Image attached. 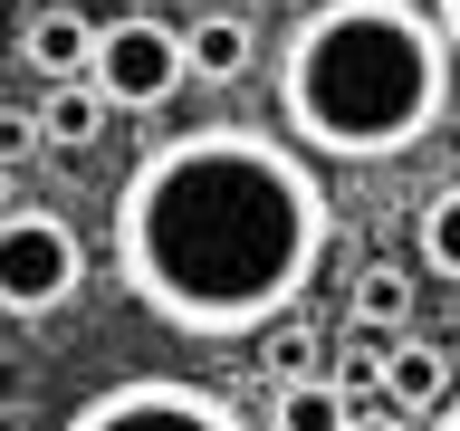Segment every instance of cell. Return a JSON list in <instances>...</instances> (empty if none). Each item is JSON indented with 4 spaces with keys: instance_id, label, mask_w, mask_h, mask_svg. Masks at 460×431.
Listing matches in <instances>:
<instances>
[{
    "instance_id": "cell-14",
    "label": "cell",
    "mask_w": 460,
    "mask_h": 431,
    "mask_svg": "<svg viewBox=\"0 0 460 431\" xmlns=\"http://www.w3.org/2000/svg\"><path fill=\"white\" fill-rule=\"evenodd\" d=\"M316 365H326V355H316V336L279 316V326H269V383H297V374H316Z\"/></svg>"
},
{
    "instance_id": "cell-12",
    "label": "cell",
    "mask_w": 460,
    "mask_h": 431,
    "mask_svg": "<svg viewBox=\"0 0 460 431\" xmlns=\"http://www.w3.org/2000/svg\"><path fill=\"white\" fill-rule=\"evenodd\" d=\"M345 307L365 316V326H394V316L412 307V268H394V259H374V268H355V287H345Z\"/></svg>"
},
{
    "instance_id": "cell-8",
    "label": "cell",
    "mask_w": 460,
    "mask_h": 431,
    "mask_svg": "<svg viewBox=\"0 0 460 431\" xmlns=\"http://www.w3.org/2000/svg\"><path fill=\"white\" fill-rule=\"evenodd\" d=\"M182 48H192V77H250V57H259V29L240 20V10H201L192 29H182Z\"/></svg>"
},
{
    "instance_id": "cell-19",
    "label": "cell",
    "mask_w": 460,
    "mask_h": 431,
    "mask_svg": "<svg viewBox=\"0 0 460 431\" xmlns=\"http://www.w3.org/2000/svg\"><path fill=\"white\" fill-rule=\"evenodd\" d=\"M0 211H10V163H0Z\"/></svg>"
},
{
    "instance_id": "cell-5",
    "label": "cell",
    "mask_w": 460,
    "mask_h": 431,
    "mask_svg": "<svg viewBox=\"0 0 460 431\" xmlns=\"http://www.w3.org/2000/svg\"><path fill=\"white\" fill-rule=\"evenodd\" d=\"M86 77L106 86L115 106L154 115V106H172V96H182L192 48H182V29H164L154 10H125V20H106V39H96V67H86Z\"/></svg>"
},
{
    "instance_id": "cell-11",
    "label": "cell",
    "mask_w": 460,
    "mask_h": 431,
    "mask_svg": "<svg viewBox=\"0 0 460 431\" xmlns=\"http://www.w3.org/2000/svg\"><path fill=\"white\" fill-rule=\"evenodd\" d=\"M422 268L460 287V182H441V192L422 201Z\"/></svg>"
},
{
    "instance_id": "cell-17",
    "label": "cell",
    "mask_w": 460,
    "mask_h": 431,
    "mask_svg": "<svg viewBox=\"0 0 460 431\" xmlns=\"http://www.w3.org/2000/svg\"><path fill=\"white\" fill-rule=\"evenodd\" d=\"M431 431H460V393H451V402H441V412H431Z\"/></svg>"
},
{
    "instance_id": "cell-10",
    "label": "cell",
    "mask_w": 460,
    "mask_h": 431,
    "mask_svg": "<svg viewBox=\"0 0 460 431\" xmlns=\"http://www.w3.org/2000/svg\"><path fill=\"white\" fill-rule=\"evenodd\" d=\"M384 402H402V412H441V402H451V355H441V345H394Z\"/></svg>"
},
{
    "instance_id": "cell-9",
    "label": "cell",
    "mask_w": 460,
    "mask_h": 431,
    "mask_svg": "<svg viewBox=\"0 0 460 431\" xmlns=\"http://www.w3.org/2000/svg\"><path fill=\"white\" fill-rule=\"evenodd\" d=\"M345 422H355V393L336 374H297L269 393V431H345Z\"/></svg>"
},
{
    "instance_id": "cell-13",
    "label": "cell",
    "mask_w": 460,
    "mask_h": 431,
    "mask_svg": "<svg viewBox=\"0 0 460 431\" xmlns=\"http://www.w3.org/2000/svg\"><path fill=\"white\" fill-rule=\"evenodd\" d=\"M384 365H394V336L355 316V336L336 345V383H345V393H384Z\"/></svg>"
},
{
    "instance_id": "cell-15",
    "label": "cell",
    "mask_w": 460,
    "mask_h": 431,
    "mask_svg": "<svg viewBox=\"0 0 460 431\" xmlns=\"http://www.w3.org/2000/svg\"><path fill=\"white\" fill-rule=\"evenodd\" d=\"M29 154H49V125H39V106H0V163H29Z\"/></svg>"
},
{
    "instance_id": "cell-2",
    "label": "cell",
    "mask_w": 460,
    "mask_h": 431,
    "mask_svg": "<svg viewBox=\"0 0 460 431\" xmlns=\"http://www.w3.org/2000/svg\"><path fill=\"white\" fill-rule=\"evenodd\" d=\"M451 48L431 0H316L279 48V125L316 163H394L451 115Z\"/></svg>"
},
{
    "instance_id": "cell-6",
    "label": "cell",
    "mask_w": 460,
    "mask_h": 431,
    "mask_svg": "<svg viewBox=\"0 0 460 431\" xmlns=\"http://www.w3.org/2000/svg\"><path fill=\"white\" fill-rule=\"evenodd\" d=\"M96 39H106V29L86 20L77 0H39L29 29H20V67L29 77H86V67H96Z\"/></svg>"
},
{
    "instance_id": "cell-16",
    "label": "cell",
    "mask_w": 460,
    "mask_h": 431,
    "mask_svg": "<svg viewBox=\"0 0 460 431\" xmlns=\"http://www.w3.org/2000/svg\"><path fill=\"white\" fill-rule=\"evenodd\" d=\"M345 431H412V412H402V402H394V412H355Z\"/></svg>"
},
{
    "instance_id": "cell-3",
    "label": "cell",
    "mask_w": 460,
    "mask_h": 431,
    "mask_svg": "<svg viewBox=\"0 0 460 431\" xmlns=\"http://www.w3.org/2000/svg\"><path fill=\"white\" fill-rule=\"evenodd\" d=\"M86 287V240L49 201H10L0 211V316H58Z\"/></svg>"
},
{
    "instance_id": "cell-20",
    "label": "cell",
    "mask_w": 460,
    "mask_h": 431,
    "mask_svg": "<svg viewBox=\"0 0 460 431\" xmlns=\"http://www.w3.org/2000/svg\"><path fill=\"white\" fill-rule=\"evenodd\" d=\"M135 10H154V0H135Z\"/></svg>"
},
{
    "instance_id": "cell-18",
    "label": "cell",
    "mask_w": 460,
    "mask_h": 431,
    "mask_svg": "<svg viewBox=\"0 0 460 431\" xmlns=\"http://www.w3.org/2000/svg\"><path fill=\"white\" fill-rule=\"evenodd\" d=\"M431 10H441V29H451V39H460V0H431Z\"/></svg>"
},
{
    "instance_id": "cell-1",
    "label": "cell",
    "mask_w": 460,
    "mask_h": 431,
    "mask_svg": "<svg viewBox=\"0 0 460 431\" xmlns=\"http://www.w3.org/2000/svg\"><path fill=\"white\" fill-rule=\"evenodd\" d=\"M336 250L316 154L269 125H182L115 182V278L172 336H269Z\"/></svg>"
},
{
    "instance_id": "cell-4",
    "label": "cell",
    "mask_w": 460,
    "mask_h": 431,
    "mask_svg": "<svg viewBox=\"0 0 460 431\" xmlns=\"http://www.w3.org/2000/svg\"><path fill=\"white\" fill-rule=\"evenodd\" d=\"M58 431H250V412L211 383H182V374H125L106 393H86Z\"/></svg>"
},
{
    "instance_id": "cell-7",
    "label": "cell",
    "mask_w": 460,
    "mask_h": 431,
    "mask_svg": "<svg viewBox=\"0 0 460 431\" xmlns=\"http://www.w3.org/2000/svg\"><path fill=\"white\" fill-rule=\"evenodd\" d=\"M115 96L96 77H49V96H39V125H49V154H86V144L106 135Z\"/></svg>"
}]
</instances>
